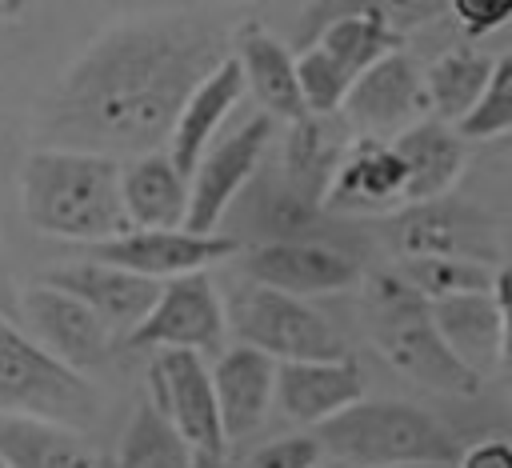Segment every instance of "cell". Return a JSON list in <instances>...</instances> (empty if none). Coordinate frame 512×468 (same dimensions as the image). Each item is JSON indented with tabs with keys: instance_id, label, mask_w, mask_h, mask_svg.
<instances>
[{
	"instance_id": "obj_31",
	"label": "cell",
	"mask_w": 512,
	"mask_h": 468,
	"mask_svg": "<svg viewBox=\"0 0 512 468\" xmlns=\"http://www.w3.org/2000/svg\"><path fill=\"white\" fill-rule=\"evenodd\" d=\"M452 128L464 144L468 140H500L512 132V56H496L484 92Z\"/></svg>"
},
{
	"instance_id": "obj_7",
	"label": "cell",
	"mask_w": 512,
	"mask_h": 468,
	"mask_svg": "<svg viewBox=\"0 0 512 468\" xmlns=\"http://www.w3.org/2000/svg\"><path fill=\"white\" fill-rule=\"evenodd\" d=\"M188 444L192 468H228V440L216 412L212 372L204 356L164 348L148 360V396H144Z\"/></svg>"
},
{
	"instance_id": "obj_28",
	"label": "cell",
	"mask_w": 512,
	"mask_h": 468,
	"mask_svg": "<svg viewBox=\"0 0 512 468\" xmlns=\"http://www.w3.org/2000/svg\"><path fill=\"white\" fill-rule=\"evenodd\" d=\"M116 468H192V452L180 432L148 400H140L120 432Z\"/></svg>"
},
{
	"instance_id": "obj_24",
	"label": "cell",
	"mask_w": 512,
	"mask_h": 468,
	"mask_svg": "<svg viewBox=\"0 0 512 468\" xmlns=\"http://www.w3.org/2000/svg\"><path fill=\"white\" fill-rule=\"evenodd\" d=\"M120 204L128 228H184L188 220V176L168 160L164 148L120 160Z\"/></svg>"
},
{
	"instance_id": "obj_26",
	"label": "cell",
	"mask_w": 512,
	"mask_h": 468,
	"mask_svg": "<svg viewBox=\"0 0 512 468\" xmlns=\"http://www.w3.org/2000/svg\"><path fill=\"white\" fill-rule=\"evenodd\" d=\"M492 64H496V56L476 52L472 44L444 48L428 68H420L428 116L444 120V124H456L476 104V96L484 92V84L492 76Z\"/></svg>"
},
{
	"instance_id": "obj_37",
	"label": "cell",
	"mask_w": 512,
	"mask_h": 468,
	"mask_svg": "<svg viewBox=\"0 0 512 468\" xmlns=\"http://www.w3.org/2000/svg\"><path fill=\"white\" fill-rule=\"evenodd\" d=\"M32 0H0V20H16Z\"/></svg>"
},
{
	"instance_id": "obj_13",
	"label": "cell",
	"mask_w": 512,
	"mask_h": 468,
	"mask_svg": "<svg viewBox=\"0 0 512 468\" xmlns=\"http://www.w3.org/2000/svg\"><path fill=\"white\" fill-rule=\"evenodd\" d=\"M244 276L252 284L308 300V296H332V292L360 288L364 272H360V260L352 252H344L340 244L276 236V240L256 244L244 256Z\"/></svg>"
},
{
	"instance_id": "obj_5",
	"label": "cell",
	"mask_w": 512,
	"mask_h": 468,
	"mask_svg": "<svg viewBox=\"0 0 512 468\" xmlns=\"http://www.w3.org/2000/svg\"><path fill=\"white\" fill-rule=\"evenodd\" d=\"M100 396L88 376L52 360L12 316L0 312V412H24L84 432L96 420Z\"/></svg>"
},
{
	"instance_id": "obj_1",
	"label": "cell",
	"mask_w": 512,
	"mask_h": 468,
	"mask_svg": "<svg viewBox=\"0 0 512 468\" xmlns=\"http://www.w3.org/2000/svg\"><path fill=\"white\" fill-rule=\"evenodd\" d=\"M232 36L188 12L132 16L100 32L36 108L40 148L112 160L164 148L188 92L228 56Z\"/></svg>"
},
{
	"instance_id": "obj_15",
	"label": "cell",
	"mask_w": 512,
	"mask_h": 468,
	"mask_svg": "<svg viewBox=\"0 0 512 468\" xmlns=\"http://www.w3.org/2000/svg\"><path fill=\"white\" fill-rule=\"evenodd\" d=\"M444 348L476 376H496L508 364V284L492 292L428 300Z\"/></svg>"
},
{
	"instance_id": "obj_34",
	"label": "cell",
	"mask_w": 512,
	"mask_h": 468,
	"mask_svg": "<svg viewBox=\"0 0 512 468\" xmlns=\"http://www.w3.org/2000/svg\"><path fill=\"white\" fill-rule=\"evenodd\" d=\"M444 4L468 36H488L512 16V0H444Z\"/></svg>"
},
{
	"instance_id": "obj_38",
	"label": "cell",
	"mask_w": 512,
	"mask_h": 468,
	"mask_svg": "<svg viewBox=\"0 0 512 468\" xmlns=\"http://www.w3.org/2000/svg\"><path fill=\"white\" fill-rule=\"evenodd\" d=\"M312 468H344V464H336V460H320V464H312Z\"/></svg>"
},
{
	"instance_id": "obj_36",
	"label": "cell",
	"mask_w": 512,
	"mask_h": 468,
	"mask_svg": "<svg viewBox=\"0 0 512 468\" xmlns=\"http://www.w3.org/2000/svg\"><path fill=\"white\" fill-rule=\"evenodd\" d=\"M16 308H20V296H16L12 276H8V268H4V256H0V312H4V316H16Z\"/></svg>"
},
{
	"instance_id": "obj_3",
	"label": "cell",
	"mask_w": 512,
	"mask_h": 468,
	"mask_svg": "<svg viewBox=\"0 0 512 468\" xmlns=\"http://www.w3.org/2000/svg\"><path fill=\"white\" fill-rule=\"evenodd\" d=\"M316 444L344 468H448L460 456L456 432L408 400H356L316 424Z\"/></svg>"
},
{
	"instance_id": "obj_17",
	"label": "cell",
	"mask_w": 512,
	"mask_h": 468,
	"mask_svg": "<svg viewBox=\"0 0 512 468\" xmlns=\"http://www.w3.org/2000/svg\"><path fill=\"white\" fill-rule=\"evenodd\" d=\"M352 144V128L340 120V112L332 116H300L288 124L284 132V156H280V172H284V196L304 208V212H320L324 192L344 160Z\"/></svg>"
},
{
	"instance_id": "obj_39",
	"label": "cell",
	"mask_w": 512,
	"mask_h": 468,
	"mask_svg": "<svg viewBox=\"0 0 512 468\" xmlns=\"http://www.w3.org/2000/svg\"><path fill=\"white\" fill-rule=\"evenodd\" d=\"M220 4H248V0H220Z\"/></svg>"
},
{
	"instance_id": "obj_30",
	"label": "cell",
	"mask_w": 512,
	"mask_h": 468,
	"mask_svg": "<svg viewBox=\"0 0 512 468\" xmlns=\"http://www.w3.org/2000/svg\"><path fill=\"white\" fill-rule=\"evenodd\" d=\"M440 8H444V0H312V4L304 8V16H300V48L312 40V32H316L320 24H328V20H336V16H352V12L376 16V20H384L392 32L404 36L408 28L432 20Z\"/></svg>"
},
{
	"instance_id": "obj_8",
	"label": "cell",
	"mask_w": 512,
	"mask_h": 468,
	"mask_svg": "<svg viewBox=\"0 0 512 468\" xmlns=\"http://www.w3.org/2000/svg\"><path fill=\"white\" fill-rule=\"evenodd\" d=\"M388 240L396 260L408 256H456L480 264H504V228L488 212L472 204H456L448 196L428 204H404L388 220Z\"/></svg>"
},
{
	"instance_id": "obj_2",
	"label": "cell",
	"mask_w": 512,
	"mask_h": 468,
	"mask_svg": "<svg viewBox=\"0 0 512 468\" xmlns=\"http://www.w3.org/2000/svg\"><path fill=\"white\" fill-rule=\"evenodd\" d=\"M24 220L56 240L100 244L128 232L120 204V160L80 148H32L20 160Z\"/></svg>"
},
{
	"instance_id": "obj_33",
	"label": "cell",
	"mask_w": 512,
	"mask_h": 468,
	"mask_svg": "<svg viewBox=\"0 0 512 468\" xmlns=\"http://www.w3.org/2000/svg\"><path fill=\"white\" fill-rule=\"evenodd\" d=\"M320 460H324V452H320L316 436H280V440L248 452L240 460V468H312Z\"/></svg>"
},
{
	"instance_id": "obj_14",
	"label": "cell",
	"mask_w": 512,
	"mask_h": 468,
	"mask_svg": "<svg viewBox=\"0 0 512 468\" xmlns=\"http://www.w3.org/2000/svg\"><path fill=\"white\" fill-rule=\"evenodd\" d=\"M20 308H24L28 324H32V340L52 360H60L64 368H72L80 376L92 372V368H100L112 356V348H116L112 328L92 308H84L76 296L60 292L52 284H40L36 280L24 292Z\"/></svg>"
},
{
	"instance_id": "obj_22",
	"label": "cell",
	"mask_w": 512,
	"mask_h": 468,
	"mask_svg": "<svg viewBox=\"0 0 512 468\" xmlns=\"http://www.w3.org/2000/svg\"><path fill=\"white\" fill-rule=\"evenodd\" d=\"M240 96H244V80H240V68H236V60H232V52H228V56L188 92V100H184V108H180V116H176L168 140H164L168 160H172L184 176L192 172V164L200 160V152L220 136V128H224V120L236 112Z\"/></svg>"
},
{
	"instance_id": "obj_11",
	"label": "cell",
	"mask_w": 512,
	"mask_h": 468,
	"mask_svg": "<svg viewBox=\"0 0 512 468\" xmlns=\"http://www.w3.org/2000/svg\"><path fill=\"white\" fill-rule=\"evenodd\" d=\"M88 248H92V260H104L112 268L164 284L188 272H208L212 264L236 256L240 240L224 232H188V228H128Z\"/></svg>"
},
{
	"instance_id": "obj_6",
	"label": "cell",
	"mask_w": 512,
	"mask_h": 468,
	"mask_svg": "<svg viewBox=\"0 0 512 468\" xmlns=\"http://www.w3.org/2000/svg\"><path fill=\"white\" fill-rule=\"evenodd\" d=\"M224 324L244 348L264 352L276 364L288 360H340L344 340L324 312L308 300L284 296L264 284H240L224 304Z\"/></svg>"
},
{
	"instance_id": "obj_29",
	"label": "cell",
	"mask_w": 512,
	"mask_h": 468,
	"mask_svg": "<svg viewBox=\"0 0 512 468\" xmlns=\"http://www.w3.org/2000/svg\"><path fill=\"white\" fill-rule=\"evenodd\" d=\"M400 40H404V36L392 32L384 20L352 12V16H336V20L320 24L308 44H316V48L328 52L336 64H344L352 76H360L368 64H376V60L388 56V52H396Z\"/></svg>"
},
{
	"instance_id": "obj_9",
	"label": "cell",
	"mask_w": 512,
	"mask_h": 468,
	"mask_svg": "<svg viewBox=\"0 0 512 468\" xmlns=\"http://www.w3.org/2000/svg\"><path fill=\"white\" fill-rule=\"evenodd\" d=\"M276 136V120L256 112L240 120L232 132L216 136L200 160L188 172V232H216L232 200L244 192V184L256 176L268 144Z\"/></svg>"
},
{
	"instance_id": "obj_10",
	"label": "cell",
	"mask_w": 512,
	"mask_h": 468,
	"mask_svg": "<svg viewBox=\"0 0 512 468\" xmlns=\"http://www.w3.org/2000/svg\"><path fill=\"white\" fill-rule=\"evenodd\" d=\"M224 296L208 272H188L176 280H164L156 292V304L148 316L132 328V348H180L196 356H220L224 352Z\"/></svg>"
},
{
	"instance_id": "obj_19",
	"label": "cell",
	"mask_w": 512,
	"mask_h": 468,
	"mask_svg": "<svg viewBox=\"0 0 512 468\" xmlns=\"http://www.w3.org/2000/svg\"><path fill=\"white\" fill-rule=\"evenodd\" d=\"M364 380L348 356L340 360H288L276 364L272 404L292 424H324L340 408L356 404Z\"/></svg>"
},
{
	"instance_id": "obj_27",
	"label": "cell",
	"mask_w": 512,
	"mask_h": 468,
	"mask_svg": "<svg viewBox=\"0 0 512 468\" xmlns=\"http://www.w3.org/2000/svg\"><path fill=\"white\" fill-rule=\"evenodd\" d=\"M396 272L424 300L492 292V288L508 284L504 264H480V260H456V256H408V260H396Z\"/></svg>"
},
{
	"instance_id": "obj_18",
	"label": "cell",
	"mask_w": 512,
	"mask_h": 468,
	"mask_svg": "<svg viewBox=\"0 0 512 468\" xmlns=\"http://www.w3.org/2000/svg\"><path fill=\"white\" fill-rule=\"evenodd\" d=\"M404 208V172L388 140L352 136L320 212H352V216H392Z\"/></svg>"
},
{
	"instance_id": "obj_16",
	"label": "cell",
	"mask_w": 512,
	"mask_h": 468,
	"mask_svg": "<svg viewBox=\"0 0 512 468\" xmlns=\"http://www.w3.org/2000/svg\"><path fill=\"white\" fill-rule=\"evenodd\" d=\"M40 284H52L68 296H76L84 308H92L108 328L112 336H132V328L148 316V308L156 304V292L160 284L156 280H144V276H132L124 268H112L104 260H72V264H52L40 272Z\"/></svg>"
},
{
	"instance_id": "obj_32",
	"label": "cell",
	"mask_w": 512,
	"mask_h": 468,
	"mask_svg": "<svg viewBox=\"0 0 512 468\" xmlns=\"http://www.w3.org/2000/svg\"><path fill=\"white\" fill-rule=\"evenodd\" d=\"M352 72L344 64H336L328 52H320L316 44H304L296 52V88L304 100V112L312 116H332L340 112L348 88H352Z\"/></svg>"
},
{
	"instance_id": "obj_4",
	"label": "cell",
	"mask_w": 512,
	"mask_h": 468,
	"mask_svg": "<svg viewBox=\"0 0 512 468\" xmlns=\"http://www.w3.org/2000/svg\"><path fill=\"white\" fill-rule=\"evenodd\" d=\"M364 288V324L368 340L380 352L388 368H396L404 380L440 392V396H476L480 380L444 348L428 300L396 272H372L360 276Z\"/></svg>"
},
{
	"instance_id": "obj_40",
	"label": "cell",
	"mask_w": 512,
	"mask_h": 468,
	"mask_svg": "<svg viewBox=\"0 0 512 468\" xmlns=\"http://www.w3.org/2000/svg\"><path fill=\"white\" fill-rule=\"evenodd\" d=\"M0 468H8V464H4V460H0Z\"/></svg>"
},
{
	"instance_id": "obj_21",
	"label": "cell",
	"mask_w": 512,
	"mask_h": 468,
	"mask_svg": "<svg viewBox=\"0 0 512 468\" xmlns=\"http://www.w3.org/2000/svg\"><path fill=\"white\" fill-rule=\"evenodd\" d=\"M388 144L404 172V204H428V200L448 196L468 164V148L456 136V128L432 116L416 120Z\"/></svg>"
},
{
	"instance_id": "obj_20",
	"label": "cell",
	"mask_w": 512,
	"mask_h": 468,
	"mask_svg": "<svg viewBox=\"0 0 512 468\" xmlns=\"http://www.w3.org/2000/svg\"><path fill=\"white\" fill-rule=\"evenodd\" d=\"M228 52H232V60L240 68L244 92H252L260 100L264 116L284 120V124L308 116L304 100H300V88H296V52L280 36H272L260 24H244L232 36Z\"/></svg>"
},
{
	"instance_id": "obj_12",
	"label": "cell",
	"mask_w": 512,
	"mask_h": 468,
	"mask_svg": "<svg viewBox=\"0 0 512 468\" xmlns=\"http://www.w3.org/2000/svg\"><path fill=\"white\" fill-rule=\"evenodd\" d=\"M424 116L428 104H424L420 64L400 48L368 64L352 80L340 104V120L352 128V136H368V140H392Z\"/></svg>"
},
{
	"instance_id": "obj_23",
	"label": "cell",
	"mask_w": 512,
	"mask_h": 468,
	"mask_svg": "<svg viewBox=\"0 0 512 468\" xmlns=\"http://www.w3.org/2000/svg\"><path fill=\"white\" fill-rule=\"evenodd\" d=\"M212 372V392H216V412L224 440H240L256 432L272 408V380H276V360H268L256 348H228L216 356Z\"/></svg>"
},
{
	"instance_id": "obj_25",
	"label": "cell",
	"mask_w": 512,
	"mask_h": 468,
	"mask_svg": "<svg viewBox=\"0 0 512 468\" xmlns=\"http://www.w3.org/2000/svg\"><path fill=\"white\" fill-rule=\"evenodd\" d=\"M0 460L8 468H100L84 432L24 412H0Z\"/></svg>"
},
{
	"instance_id": "obj_35",
	"label": "cell",
	"mask_w": 512,
	"mask_h": 468,
	"mask_svg": "<svg viewBox=\"0 0 512 468\" xmlns=\"http://www.w3.org/2000/svg\"><path fill=\"white\" fill-rule=\"evenodd\" d=\"M456 468H512V448H508L504 436L476 440L472 448H464L456 456Z\"/></svg>"
}]
</instances>
